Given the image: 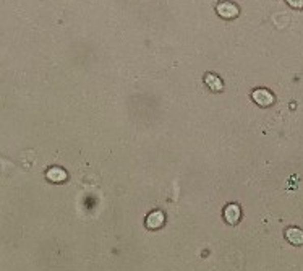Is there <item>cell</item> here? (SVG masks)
<instances>
[{
  "label": "cell",
  "instance_id": "ba28073f",
  "mask_svg": "<svg viewBox=\"0 0 303 271\" xmlns=\"http://www.w3.org/2000/svg\"><path fill=\"white\" fill-rule=\"evenodd\" d=\"M292 8H303V0H287Z\"/></svg>",
  "mask_w": 303,
  "mask_h": 271
},
{
  "label": "cell",
  "instance_id": "5b68a950",
  "mask_svg": "<svg viewBox=\"0 0 303 271\" xmlns=\"http://www.w3.org/2000/svg\"><path fill=\"white\" fill-rule=\"evenodd\" d=\"M285 239H287L292 246H303V231L300 227H287Z\"/></svg>",
  "mask_w": 303,
  "mask_h": 271
},
{
  "label": "cell",
  "instance_id": "3957f363",
  "mask_svg": "<svg viewBox=\"0 0 303 271\" xmlns=\"http://www.w3.org/2000/svg\"><path fill=\"white\" fill-rule=\"evenodd\" d=\"M166 223V216L162 211H159V209H156V211H151L146 218V227L148 229H159V227H162Z\"/></svg>",
  "mask_w": 303,
  "mask_h": 271
},
{
  "label": "cell",
  "instance_id": "8992f818",
  "mask_svg": "<svg viewBox=\"0 0 303 271\" xmlns=\"http://www.w3.org/2000/svg\"><path fill=\"white\" fill-rule=\"evenodd\" d=\"M46 177L50 180V182H56V183H60L67 180V172L62 169V168H50L47 169L46 172Z\"/></svg>",
  "mask_w": 303,
  "mask_h": 271
},
{
  "label": "cell",
  "instance_id": "7a4b0ae2",
  "mask_svg": "<svg viewBox=\"0 0 303 271\" xmlns=\"http://www.w3.org/2000/svg\"><path fill=\"white\" fill-rule=\"evenodd\" d=\"M240 218H242V209H240V206L237 203H229L224 208V220L229 224H232V226L238 224Z\"/></svg>",
  "mask_w": 303,
  "mask_h": 271
},
{
  "label": "cell",
  "instance_id": "6da1fadb",
  "mask_svg": "<svg viewBox=\"0 0 303 271\" xmlns=\"http://www.w3.org/2000/svg\"><path fill=\"white\" fill-rule=\"evenodd\" d=\"M252 98L253 101L258 104V106H261V107H269L271 104L274 102V96L271 91H267L264 88H260V90H255L253 94H252Z\"/></svg>",
  "mask_w": 303,
  "mask_h": 271
},
{
  "label": "cell",
  "instance_id": "52a82bcc",
  "mask_svg": "<svg viewBox=\"0 0 303 271\" xmlns=\"http://www.w3.org/2000/svg\"><path fill=\"white\" fill-rule=\"evenodd\" d=\"M204 83H206L212 91H222V88H224L222 80L214 73H208L206 76H204Z\"/></svg>",
  "mask_w": 303,
  "mask_h": 271
},
{
  "label": "cell",
  "instance_id": "277c9868",
  "mask_svg": "<svg viewBox=\"0 0 303 271\" xmlns=\"http://www.w3.org/2000/svg\"><path fill=\"white\" fill-rule=\"evenodd\" d=\"M217 13L222 16V18H227V20H232L235 18L238 15V7L230 4V2H221L217 5Z\"/></svg>",
  "mask_w": 303,
  "mask_h": 271
}]
</instances>
